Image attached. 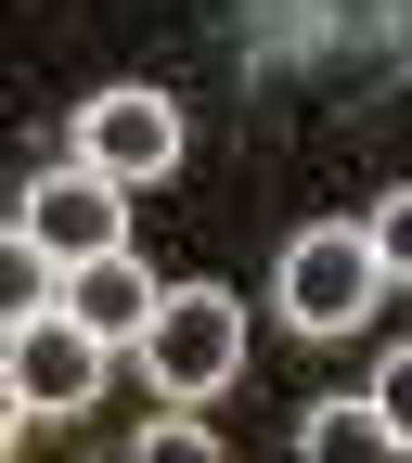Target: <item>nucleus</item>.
I'll list each match as a JSON object with an SVG mask.
<instances>
[{
	"instance_id": "1",
	"label": "nucleus",
	"mask_w": 412,
	"mask_h": 463,
	"mask_svg": "<svg viewBox=\"0 0 412 463\" xmlns=\"http://www.w3.org/2000/svg\"><path fill=\"white\" fill-rule=\"evenodd\" d=\"M142 361L168 399H219L232 373H245V309L219 297V283H168L155 322H142Z\"/></svg>"
},
{
	"instance_id": "2",
	"label": "nucleus",
	"mask_w": 412,
	"mask_h": 463,
	"mask_svg": "<svg viewBox=\"0 0 412 463\" xmlns=\"http://www.w3.org/2000/svg\"><path fill=\"white\" fill-rule=\"evenodd\" d=\"M387 297V258H374V232L348 219V232H297L283 245V322L297 335H361Z\"/></svg>"
},
{
	"instance_id": "3",
	"label": "nucleus",
	"mask_w": 412,
	"mask_h": 463,
	"mask_svg": "<svg viewBox=\"0 0 412 463\" xmlns=\"http://www.w3.org/2000/svg\"><path fill=\"white\" fill-rule=\"evenodd\" d=\"M103 322H78L65 297H39L26 322H14V412H91L103 399Z\"/></svg>"
},
{
	"instance_id": "4",
	"label": "nucleus",
	"mask_w": 412,
	"mask_h": 463,
	"mask_svg": "<svg viewBox=\"0 0 412 463\" xmlns=\"http://www.w3.org/2000/svg\"><path fill=\"white\" fill-rule=\"evenodd\" d=\"M78 155L103 167V181H168L181 167V103L168 90H103V103H78Z\"/></svg>"
},
{
	"instance_id": "5",
	"label": "nucleus",
	"mask_w": 412,
	"mask_h": 463,
	"mask_svg": "<svg viewBox=\"0 0 412 463\" xmlns=\"http://www.w3.org/2000/svg\"><path fill=\"white\" fill-rule=\"evenodd\" d=\"M116 194H129V181H103L91 155H78V167H52V181L26 194V219H14V245H39L52 270L103 258V245H116Z\"/></svg>"
},
{
	"instance_id": "6",
	"label": "nucleus",
	"mask_w": 412,
	"mask_h": 463,
	"mask_svg": "<svg viewBox=\"0 0 412 463\" xmlns=\"http://www.w3.org/2000/svg\"><path fill=\"white\" fill-rule=\"evenodd\" d=\"M155 297H168V283H155L129 245H103V258H78V270H65V309H78V322H103V335H142V322H155Z\"/></svg>"
},
{
	"instance_id": "7",
	"label": "nucleus",
	"mask_w": 412,
	"mask_h": 463,
	"mask_svg": "<svg viewBox=\"0 0 412 463\" xmlns=\"http://www.w3.org/2000/svg\"><path fill=\"white\" fill-rule=\"evenodd\" d=\"M310 450H335V463H374V450H399V425H387V399H310V425H297Z\"/></svg>"
},
{
	"instance_id": "8",
	"label": "nucleus",
	"mask_w": 412,
	"mask_h": 463,
	"mask_svg": "<svg viewBox=\"0 0 412 463\" xmlns=\"http://www.w3.org/2000/svg\"><path fill=\"white\" fill-rule=\"evenodd\" d=\"M361 232H374L387 283H412V181H399V194H374V206H361Z\"/></svg>"
},
{
	"instance_id": "9",
	"label": "nucleus",
	"mask_w": 412,
	"mask_h": 463,
	"mask_svg": "<svg viewBox=\"0 0 412 463\" xmlns=\"http://www.w3.org/2000/svg\"><path fill=\"white\" fill-rule=\"evenodd\" d=\"M142 450H155V463H194V450H219V438H206V425H181V412H168V425H142Z\"/></svg>"
},
{
	"instance_id": "10",
	"label": "nucleus",
	"mask_w": 412,
	"mask_h": 463,
	"mask_svg": "<svg viewBox=\"0 0 412 463\" xmlns=\"http://www.w3.org/2000/svg\"><path fill=\"white\" fill-rule=\"evenodd\" d=\"M374 399H387V425H399V450H412V347H399L387 373H374Z\"/></svg>"
}]
</instances>
